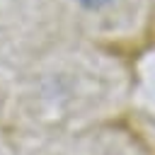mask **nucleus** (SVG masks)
I'll use <instances>...</instances> for the list:
<instances>
[{"label":"nucleus","instance_id":"nucleus-1","mask_svg":"<svg viewBox=\"0 0 155 155\" xmlns=\"http://www.w3.org/2000/svg\"><path fill=\"white\" fill-rule=\"evenodd\" d=\"M75 2H80V5L87 7V10H102V7H107L111 0H75Z\"/></svg>","mask_w":155,"mask_h":155}]
</instances>
